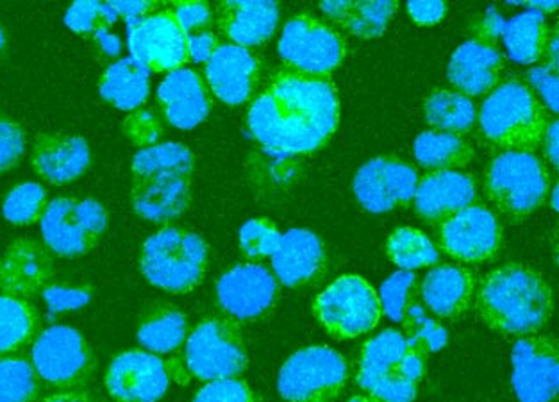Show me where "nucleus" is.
Returning <instances> with one entry per match:
<instances>
[{
    "label": "nucleus",
    "instance_id": "f257e3e1",
    "mask_svg": "<svg viewBox=\"0 0 559 402\" xmlns=\"http://www.w3.org/2000/svg\"><path fill=\"white\" fill-rule=\"evenodd\" d=\"M340 122V98L331 78L277 67L252 98L247 126L263 151L300 156L324 147Z\"/></svg>",
    "mask_w": 559,
    "mask_h": 402
},
{
    "label": "nucleus",
    "instance_id": "f03ea898",
    "mask_svg": "<svg viewBox=\"0 0 559 402\" xmlns=\"http://www.w3.org/2000/svg\"><path fill=\"white\" fill-rule=\"evenodd\" d=\"M476 308L491 331L521 339L547 326L555 311V292L538 270L506 263L483 277Z\"/></svg>",
    "mask_w": 559,
    "mask_h": 402
},
{
    "label": "nucleus",
    "instance_id": "7ed1b4c3",
    "mask_svg": "<svg viewBox=\"0 0 559 402\" xmlns=\"http://www.w3.org/2000/svg\"><path fill=\"white\" fill-rule=\"evenodd\" d=\"M552 118L535 92L516 79L499 84L477 111L483 137L501 153H536Z\"/></svg>",
    "mask_w": 559,
    "mask_h": 402
},
{
    "label": "nucleus",
    "instance_id": "20e7f679",
    "mask_svg": "<svg viewBox=\"0 0 559 402\" xmlns=\"http://www.w3.org/2000/svg\"><path fill=\"white\" fill-rule=\"evenodd\" d=\"M426 374V354L407 344L399 329H384L361 348L356 383L383 402H415Z\"/></svg>",
    "mask_w": 559,
    "mask_h": 402
},
{
    "label": "nucleus",
    "instance_id": "39448f33",
    "mask_svg": "<svg viewBox=\"0 0 559 402\" xmlns=\"http://www.w3.org/2000/svg\"><path fill=\"white\" fill-rule=\"evenodd\" d=\"M210 247L201 235L165 226L143 241L140 272L156 288L173 295L190 294L206 277Z\"/></svg>",
    "mask_w": 559,
    "mask_h": 402
},
{
    "label": "nucleus",
    "instance_id": "423d86ee",
    "mask_svg": "<svg viewBox=\"0 0 559 402\" xmlns=\"http://www.w3.org/2000/svg\"><path fill=\"white\" fill-rule=\"evenodd\" d=\"M549 168L535 153L497 154L485 170L488 201L513 221H522L549 201Z\"/></svg>",
    "mask_w": 559,
    "mask_h": 402
},
{
    "label": "nucleus",
    "instance_id": "0eeeda50",
    "mask_svg": "<svg viewBox=\"0 0 559 402\" xmlns=\"http://www.w3.org/2000/svg\"><path fill=\"white\" fill-rule=\"evenodd\" d=\"M179 364L188 381L199 379L212 383L240 378L249 367L241 326L229 317L210 315L188 334Z\"/></svg>",
    "mask_w": 559,
    "mask_h": 402
},
{
    "label": "nucleus",
    "instance_id": "6e6552de",
    "mask_svg": "<svg viewBox=\"0 0 559 402\" xmlns=\"http://www.w3.org/2000/svg\"><path fill=\"white\" fill-rule=\"evenodd\" d=\"M313 314L331 339L354 340L378 328L383 309L367 280L345 274L314 297Z\"/></svg>",
    "mask_w": 559,
    "mask_h": 402
},
{
    "label": "nucleus",
    "instance_id": "1a4fd4ad",
    "mask_svg": "<svg viewBox=\"0 0 559 402\" xmlns=\"http://www.w3.org/2000/svg\"><path fill=\"white\" fill-rule=\"evenodd\" d=\"M31 365L41 383L61 392L86 387L97 370V358L78 329L58 324L39 331L31 347Z\"/></svg>",
    "mask_w": 559,
    "mask_h": 402
},
{
    "label": "nucleus",
    "instance_id": "9d476101",
    "mask_svg": "<svg viewBox=\"0 0 559 402\" xmlns=\"http://www.w3.org/2000/svg\"><path fill=\"white\" fill-rule=\"evenodd\" d=\"M108 224V210L100 202L78 197H56L39 221L45 246L59 258L88 255Z\"/></svg>",
    "mask_w": 559,
    "mask_h": 402
},
{
    "label": "nucleus",
    "instance_id": "9b49d317",
    "mask_svg": "<svg viewBox=\"0 0 559 402\" xmlns=\"http://www.w3.org/2000/svg\"><path fill=\"white\" fill-rule=\"evenodd\" d=\"M347 381V362L336 348L309 345L281 367L277 390L286 402H334Z\"/></svg>",
    "mask_w": 559,
    "mask_h": 402
},
{
    "label": "nucleus",
    "instance_id": "f8f14e48",
    "mask_svg": "<svg viewBox=\"0 0 559 402\" xmlns=\"http://www.w3.org/2000/svg\"><path fill=\"white\" fill-rule=\"evenodd\" d=\"M277 50L288 69L322 78L333 74L347 55L345 39L338 31L309 13L286 22Z\"/></svg>",
    "mask_w": 559,
    "mask_h": 402
},
{
    "label": "nucleus",
    "instance_id": "ddd939ff",
    "mask_svg": "<svg viewBox=\"0 0 559 402\" xmlns=\"http://www.w3.org/2000/svg\"><path fill=\"white\" fill-rule=\"evenodd\" d=\"M281 285L261 263H240L216 281V300L238 324L266 319L280 300Z\"/></svg>",
    "mask_w": 559,
    "mask_h": 402
},
{
    "label": "nucleus",
    "instance_id": "4468645a",
    "mask_svg": "<svg viewBox=\"0 0 559 402\" xmlns=\"http://www.w3.org/2000/svg\"><path fill=\"white\" fill-rule=\"evenodd\" d=\"M418 179L415 167L399 157H373L354 176V196L364 210L376 215L404 210L415 199Z\"/></svg>",
    "mask_w": 559,
    "mask_h": 402
},
{
    "label": "nucleus",
    "instance_id": "2eb2a0df",
    "mask_svg": "<svg viewBox=\"0 0 559 402\" xmlns=\"http://www.w3.org/2000/svg\"><path fill=\"white\" fill-rule=\"evenodd\" d=\"M131 58L148 72L170 74L188 63L187 35L167 5L128 25Z\"/></svg>",
    "mask_w": 559,
    "mask_h": 402
},
{
    "label": "nucleus",
    "instance_id": "dca6fc26",
    "mask_svg": "<svg viewBox=\"0 0 559 402\" xmlns=\"http://www.w3.org/2000/svg\"><path fill=\"white\" fill-rule=\"evenodd\" d=\"M511 387L519 402H555L559 392V351L555 336L530 334L511 351Z\"/></svg>",
    "mask_w": 559,
    "mask_h": 402
},
{
    "label": "nucleus",
    "instance_id": "f3484780",
    "mask_svg": "<svg viewBox=\"0 0 559 402\" xmlns=\"http://www.w3.org/2000/svg\"><path fill=\"white\" fill-rule=\"evenodd\" d=\"M438 241L454 260L481 265L501 250V224L493 211L476 202L438 226Z\"/></svg>",
    "mask_w": 559,
    "mask_h": 402
},
{
    "label": "nucleus",
    "instance_id": "a211bd4d",
    "mask_svg": "<svg viewBox=\"0 0 559 402\" xmlns=\"http://www.w3.org/2000/svg\"><path fill=\"white\" fill-rule=\"evenodd\" d=\"M104 383L115 402H159L170 387V374L165 359L133 348L111 359Z\"/></svg>",
    "mask_w": 559,
    "mask_h": 402
},
{
    "label": "nucleus",
    "instance_id": "6ab92c4d",
    "mask_svg": "<svg viewBox=\"0 0 559 402\" xmlns=\"http://www.w3.org/2000/svg\"><path fill=\"white\" fill-rule=\"evenodd\" d=\"M261 61L251 49L221 44L207 59L204 81L210 94L227 106L252 103L261 83Z\"/></svg>",
    "mask_w": 559,
    "mask_h": 402
},
{
    "label": "nucleus",
    "instance_id": "aec40b11",
    "mask_svg": "<svg viewBox=\"0 0 559 402\" xmlns=\"http://www.w3.org/2000/svg\"><path fill=\"white\" fill-rule=\"evenodd\" d=\"M192 176L156 173L131 177V206L143 221L168 224L179 218L192 202Z\"/></svg>",
    "mask_w": 559,
    "mask_h": 402
},
{
    "label": "nucleus",
    "instance_id": "412c9836",
    "mask_svg": "<svg viewBox=\"0 0 559 402\" xmlns=\"http://www.w3.org/2000/svg\"><path fill=\"white\" fill-rule=\"evenodd\" d=\"M55 274V258L45 244L16 238L0 260V289L5 295L31 299L52 285Z\"/></svg>",
    "mask_w": 559,
    "mask_h": 402
},
{
    "label": "nucleus",
    "instance_id": "4be33fe9",
    "mask_svg": "<svg viewBox=\"0 0 559 402\" xmlns=\"http://www.w3.org/2000/svg\"><path fill=\"white\" fill-rule=\"evenodd\" d=\"M325 244L313 230L295 227L286 230L280 247L272 256L275 280L285 288H306L317 285L328 272Z\"/></svg>",
    "mask_w": 559,
    "mask_h": 402
},
{
    "label": "nucleus",
    "instance_id": "5701e85b",
    "mask_svg": "<svg viewBox=\"0 0 559 402\" xmlns=\"http://www.w3.org/2000/svg\"><path fill=\"white\" fill-rule=\"evenodd\" d=\"M92 165V151L78 134L39 133L31 149V167L44 181L63 187L78 181Z\"/></svg>",
    "mask_w": 559,
    "mask_h": 402
},
{
    "label": "nucleus",
    "instance_id": "b1692460",
    "mask_svg": "<svg viewBox=\"0 0 559 402\" xmlns=\"http://www.w3.org/2000/svg\"><path fill=\"white\" fill-rule=\"evenodd\" d=\"M157 103L173 128L192 131L212 111V94L206 81L192 69H179L165 75L157 86Z\"/></svg>",
    "mask_w": 559,
    "mask_h": 402
},
{
    "label": "nucleus",
    "instance_id": "393cba45",
    "mask_svg": "<svg viewBox=\"0 0 559 402\" xmlns=\"http://www.w3.org/2000/svg\"><path fill=\"white\" fill-rule=\"evenodd\" d=\"M477 202V182L468 174L457 170L427 173L418 179L413 208L417 215L431 226H440Z\"/></svg>",
    "mask_w": 559,
    "mask_h": 402
},
{
    "label": "nucleus",
    "instance_id": "a878e982",
    "mask_svg": "<svg viewBox=\"0 0 559 402\" xmlns=\"http://www.w3.org/2000/svg\"><path fill=\"white\" fill-rule=\"evenodd\" d=\"M504 56L496 45L483 39H466L460 45L447 69L452 86L466 97H485L501 84Z\"/></svg>",
    "mask_w": 559,
    "mask_h": 402
},
{
    "label": "nucleus",
    "instance_id": "bb28decb",
    "mask_svg": "<svg viewBox=\"0 0 559 402\" xmlns=\"http://www.w3.org/2000/svg\"><path fill=\"white\" fill-rule=\"evenodd\" d=\"M215 16L227 44L251 49L266 44L274 36L281 10L277 2L269 0H226L216 5Z\"/></svg>",
    "mask_w": 559,
    "mask_h": 402
},
{
    "label": "nucleus",
    "instance_id": "cd10ccee",
    "mask_svg": "<svg viewBox=\"0 0 559 402\" xmlns=\"http://www.w3.org/2000/svg\"><path fill=\"white\" fill-rule=\"evenodd\" d=\"M476 277L460 265H438L427 272L420 286L424 305L438 319L452 320L466 314L476 300Z\"/></svg>",
    "mask_w": 559,
    "mask_h": 402
},
{
    "label": "nucleus",
    "instance_id": "c85d7f7f",
    "mask_svg": "<svg viewBox=\"0 0 559 402\" xmlns=\"http://www.w3.org/2000/svg\"><path fill=\"white\" fill-rule=\"evenodd\" d=\"M190 334L187 315L168 303H151L138 319L136 339L147 353H176Z\"/></svg>",
    "mask_w": 559,
    "mask_h": 402
},
{
    "label": "nucleus",
    "instance_id": "c756f323",
    "mask_svg": "<svg viewBox=\"0 0 559 402\" xmlns=\"http://www.w3.org/2000/svg\"><path fill=\"white\" fill-rule=\"evenodd\" d=\"M98 94L114 108L133 114L147 103L151 72L138 63L136 59H118L100 75Z\"/></svg>",
    "mask_w": 559,
    "mask_h": 402
},
{
    "label": "nucleus",
    "instance_id": "7c9ffc66",
    "mask_svg": "<svg viewBox=\"0 0 559 402\" xmlns=\"http://www.w3.org/2000/svg\"><path fill=\"white\" fill-rule=\"evenodd\" d=\"M39 331L41 317L29 300L0 295V358L25 351L33 345Z\"/></svg>",
    "mask_w": 559,
    "mask_h": 402
},
{
    "label": "nucleus",
    "instance_id": "2f4dec72",
    "mask_svg": "<svg viewBox=\"0 0 559 402\" xmlns=\"http://www.w3.org/2000/svg\"><path fill=\"white\" fill-rule=\"evenodd\" d=\"M413 154L429 173L457 170L468 165L476 153L462 134L426 131L413 143Z\"/></svg>",
    "mask_w": 559,
    "mask_h": 402
},
{
    "label": "nucleus",
    "instance_id": "473e14b6",
    "mask_svg": "<svg viewBox=\"0 0 559 402\" xmlns=\"http://www.w3.org/2000/svg\"><path fill=\"white\" fill-rule=\"evenodd\" d=\"M550 29L545 15L527 10L522 15L506 22L502 29L506 50L516 63L535 64L544 59Z\"/></svg>",
    "mask_w": 559,
    "mask_h": 402
},
{
    "label": "nucleus",
    "instance_id": "72a5a7b5",
    "mask_svg": "<svg viewBox=\"0 0 559 402\" xmlns=\"http://www.w3.org/2000/svg\"><path fill=\"white\" fill-rule=\"evenodd\" d=\"M424 117L435 131L463 137L476 126L477 106L471 97L460 92L437 90L426 98Z\"/></svg>",
    "mask_w": 559,
    "mask_h": 402
},
{
    "label": "nucleus",
    "instance_id": "f704fd0d",
    "mask_svg": "<svg viewBox=\"0 0 559 402\" xmlns=\"http://www.w3.org/2000/svg\"><path fill=\"white\" fill-rule=\"evenodd\" d=\"M386 256L399 270L427 269L437 265L440 252L429 236L415 227H397L386 240Z\"/></svg>",
    "mask_w": 559,
    "mask_h": 402
},
{
    "label": "nucleus",
    "instance_id": "c9c22d12",
    "mask_svg": "<svg viewBox=\"0 0 559 402\" xmlns=\"http://www.w3.org/2000/svg\"><path fill=\"white\" fill-rule=\"evenodd\" d=\"M195 157L181 143H156L153 147L140 149L131 162V177L156 173L193 174Z\"/></svg>",
    "mask_w": 559,
    "mask_h": 402
},
{
    "label": "nucleus",
    "instance_id": "e433bc0d",
    "mask_svg": "<svg viewBox=\"0 0 559 402\" xmlns=\"http://www.w3.org/2000/svg\"><path fill=\"white\" fill-rule=\"evenodd\" d=\"M395 11H397V2L392 0H378V2L347 0V8L338 24L350 35L359 38H378L386 31Z\"/></svg>",
    "mask_w": 559,
    "mask_h": 402
},
{
    "label": "nucleus",
    "instance_id": "4c0bfd02",
    "mask_svg": "<svg viewBox=\"0 0 559 402\" xmlns=\"http://www.w3.org/2000/svg\"><path fill=\"white\" fill-rule=\"evenodd\" d=\"M41 388L29 359L0 358V402H39Z\"/></svg>",
    "mask_w": 559,
    "mask_h": 402
},
{
    "label": "nucleus",
    "instance_id": "58836bf2",
    "mask_svg": "<svg viewBox=\"0 0 559 402\" xmlns=\"http://www.w3.org/2000/svg\"><path fill=\"white\" fill-rule=\"evenodd\" d=\"M49 193L38 182H20L2 202L4 218L15 226H33L49 206Z\"/></svg>",
    "mask_w": 559,
    "mask_h": 402
},
{
    "label": "nucleus",
    "instance_id": "ea45409f",
    "mask_svg": "<svg viewBox=\"0 0 559 402\" xmlns=\"http://www.w3.org/2000/svg\"><path fill=\"white\" fill-rule=\"evenodd\" d=\"M403 328L407 344L418 348L426 356L438 353L440 348L445 347L449 340L447 329L438 324L437 320L427 317L426 309L418 305L417 300H412L407 306Z\"/></svg>",
    "mask_w": 559,
    "mask_h": 402
},
{
    "label": "nucleus",
    "instance_id": "a19ab883",
    "mask_svg": "<svg viewBox=\"0 0 559 402\" xmlns=\"http://www.w3.org/2000/svg\"><path fill=\"white\" fill-rule=\"evenodd\" d=\"M117 20L118 15L108 2L103 4L94 0L74 2L64 13L67 27L84 38H94L100 31L111 29Z\"/></svg>",
    "mask_w": 559,
    "mask_h": 402
},
{
    "label": "nucleus",
    "instance_id": "79ce46f5",
    "mask_svg": "<svg viewBox=\"0 0 559 402\" xmlns=\"http://www.w3.org/2000/svg\"><path fill=\"white\" fill-rule=\"evenodd\" d=\"M240 249L249 260H266L275 255L283 233L269 218H252L240 229Z\"/></svg>",
    "mask_w": 559,
    "mask_h": 402
},
{
    "label": "nucleus",
    "instance_id": "37998d69",
    "mask_svg": "<svg viewBox=\"0 0 559 402\" xmlns=\"http://www.w3.org/2000/svg\"><path fill=\"white\" fill-rule=\"evenodd\" d=\"M415 286H417V274L407 270H399L381 285L378 292L379 303H381L383 315H386L392 322L403 324L407 306L413 300Z\"/></svg>",
    "mask_w": 559,
    "mask_h": 402
},
{
    "label": "nucleus",
    "instance_id": "c03bdc74",
    "mask_svg": "<svg viewBox=\"0 0 559 402\" xmlns=\"http://www.w3.org/2000/svg\"><path fill=\"white\" fill-rule=\"evenodd\" d=\"M27 147L25 131L16 120L0 109V174L19 167Z\"/></svg>",
    "mask_w": 559,
    "mask_h": 402
},
{
    "label": "nucleus",
    "instance_id": "a18cd8bd",
    "mask_svg": "<svg viewBox=\"0 0 559 402\" xmlns=\"http://www.w3.org/2000/svg\"><path fill=\"white\" fill-rule=\"evenodd\" d=\"M123 134L128 137L129 142H133L138 147H153L157 140L162 138V120L157 118L153 109H136L129 114L122 123Z\"/></svg>",
    "mask_w": 559,
    "mask_h": 402
},
{
    "label": "nucleus",
    "instance_id": "49530a36",
    "mask_svg": "<svg viewBox=\"0 0 559 402\" xmlns=\"http://www.w3.org/2000/svg\"><path fill=\"white\" fill-rule=\"evenodd\" d=\"M168 10L173 11L177 24L181 27L185 35H193L201 31L212 29L215 11L207 2L201 0H179L167 4Z\"/></svg>",
    "mask_w": 559,
    "mask_h": 402
},
{
    "label": "nucleus",
    "instance_id": "de8ad7c7",
    "mask_svg": "<svg viewBox=\"0 0 559 402\" xmlns=\"http://www.w3.org/2000/svg\"><path fill=\"white\" fill-rule=\"evenodd\" d=\"M193 402H258V398L243 379H222L204 385Z\"/></svg>",
    "mask_w": 559,
    "mask_h": 402
},
{
    "label": "nucleus",
    "instance_id": "09e8293b",
    "mask_svg": "<svg viewBox=\"0 0 559 402\" xmlns=\"http://www.w3.org/2000/svg\"><path fill=\"white\" fill-rule=\"evenodd\" d=\"M41 295L50 314L84 308L92 299V292L86 286L49 285Z\"/></svg>",
    "mask_w": 559,
    "mask_h": 402
},
{
    "label": "nucleus",
    "instance_id": "8fccbe9b",
    "mask_svg": "<svg viewBox=\"0 0 559 402\" xmlns=\"http://www.w3.org/2000/svg\"><path fill=\"white\" fill-rule=\"evenodd\" d=\"M527 86L535 92V95H540L544 98L545 108L549 109L550 114H558L559 98H558V70L552 69L549 64H540L527 72Z\"/></svg>",
    "mask_w": 559,
    "mask_h": 402
},
{
    "label": "nucleus",
    "instance_id": "3c124183",
    "mask_svg": "<svg viewBox=\"0 0 559 402\" xmlns=\"http://www.w3.org/2000/svg\"><path fill=\"white\" fill-rule=\"evenodd\" d=\"M218 36L212 29L201 31L187 36L188 61L207 63L213 52L218 49Z\"/></svg>",
    "mask_w": 559,
    "mask_h": 402
},
{
    "label": "nucleus",
    "instance_id": "603ef678",
    "mask_svg": "<svg viewBox=\"0 0 559 402\" xmlns=\"http://www.w3.org/2000/svg\"><path fill=\"white\" fill-rule=\"evenodd\" d=\"M407 13L418 25H435L447 15L445 2L440 0H413L407 2Z\"/></svg>",
    "mask_w": 559,
    "mask_h": 402
},
{
    "label": "nucleus",
    "instance_id": "864d4df0",
    "mask_svg": "<svg viewBox=\"0 0 559 402\" xmlns=\"http://www.w3.org/2000/svg\"><path fill=\"white\" fill-rule=\"evenodd\" d=\"M111 8H114L115 13H117L118 19H123L129 24H133V22H138V20L145 19V16L153 15L154 11L162 10L163 4L159 2H154V0H111L108 2Z\"/></svg>",
    "mask_w": 559,
    "mask_h": 402
},
{
    "label": "nucleus",
    "instance_id": "5fc2aeb1",
    "mask_svg": "<svg viewBox=\"0 0 559 402\" xmlns=\"http://www.w3.org/2000/svg\"><path fill=\"white\" fill-rule=\"evenodd\" d=\"M504 24V19L499 15L497 8H490V10H486L485 15L477 22L476 38L496 45L497 39L502 36Z\"/></svg>",
    "mask_w": 559,
    "mask_h": 402
},
{
    "label": "nucleus",
    "instance_id": "6e6d98bb",
    "mask_svg": "<svg viewBox=\"0 0 559 402\" xmlns=\"http://www.w3.org/2000/svg\"><path fill=\"white\" fill-rule=\"evenodd\" d=\"M558 131V120L552 118V122L549 123L547 133H545L544 142H542V145H544L545 157H547V162H549L555 168L559 167Z\"/></svg>",
    "mask_w": 559,
    "mask_h": 402
},
{
    "label": "nucleus",
    "instance_id": "4d7b16f0",
    "mask_svg": "<svg viewBox=\"0 0 559 402\" xmlns=\"http://www.w3.org/2000/svg\"><path fill=\"white\" fill-rule=\"evenodd\" d=\"M92 39H94L95 45H97V49L100 50L104 56H108V58H115V56L120 55V50H122V42H120V38L114 35L111 31H100V33L95 35Z\"/></svg>",
    "mask_w": 559,
    "mask_h": 402
},
{
    "label": "nucleus",
    "instance_id": "13d9d810",
    "mask_svg": "<svg viewBox=\"0 0 559 402\" xmlns=\"http://www.w3.org/2000/svg\"><path fill=\"white\" fill-rule=\"evenodd\" d=\"M39 402H95L86 390H61L47 398L39 399Z\"/></svg>",
    "mask_w": 559,
    "mask_h": 402
},
{
    "label": "nucleus",
    "instance_id": "bf43d9fd",
    "mask_svg": "<svg viewBox=\"0 0 559 402\" xmlns=\"http://www.w3.org/2000/svg\"><path fill=\"white\" fill-rule=\"evenodd\" d=\"M558 33H556V29H552V33H550L549 36V42H547V49H545L544 58H547V64L556 70H558Z\"/></svg>",
    "mask_w": 559,
    "mask_h": 402
},
{
    "label": "nucleus",
    "instance_id": "052dcab7",
    "mask_svg": "<svg viewBox=\"0 0 559 402\" xmlns=\"http://www.w3.org/2000/svg\"><path fill=\"white\" fill-rule=\"evenodd\" d=\"M530 10L538 11V13H542V15H545V13H552V11L558 10V2H530V4H525Z\"/></svg>",
    "mask_w": 559,
    "mask_h": 402
},
{
    "label": "nucleus",
    "instance_id": "680f3d73",
    "mask_svg": "<svg viewBox=\"0 0 559 402\" xmlns=\"http://www.w3.org/2000/svg\"><path fill=\"white\" fill-rule=\"evenodd\" d=\"M5 52H8V36L2 25H0V61L4 59Z\"/></svg>",
    "mask_w": 559,
    "mask_h": 402
},
{
    "label": "nucleus",
    "instance_id": "e2e57ef3",
    "mask_svg": "<svg viewBox=\"0 0 559 402\" xmlns=\"http://www.w3.org/2000/svg\"><path fill=\"white\" fill-rule=\"evenodd\" d=\"M347 402H383V401H379V399L372 398V395H368V393H359V395H354V398L348 399Z\"/></svg>",
    "mask_w": 559,
    "mask_h": 402
}]
</instances>
